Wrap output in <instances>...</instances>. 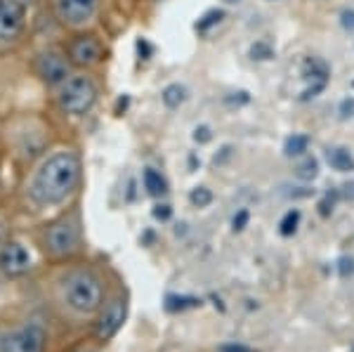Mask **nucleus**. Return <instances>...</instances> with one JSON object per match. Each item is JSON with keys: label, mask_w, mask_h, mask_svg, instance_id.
Segmentation results:
<instances>
[{"label": "nucleus", "mask_w": 354, "mask_h": 352, "mask_svg": "<svg viewBox=\"0 0 354 352\" xmlns=\"http://www.w3.org/2000/svg\"><path fill=\"white\" fill-rule=\"evenodd\" d=\"M68 55H71V59L81 66L95 64V62L100 59V43L90 36H83V38H78V41H73Z\"/></svg>", "instance_id": "obj_11"}, {"label": "nucleus", "mask_w": 354, "mask_h": 352, "mask_svg": "<svg viewBox=\"0 0 354 352\" xmlns=\"http://www.w3.org/2000/svg\"><path fill=\"white\" fill-rule=\"evenodd\" d=\"M170 213H173V211H170L168 203H163V206H156V208H153V218H158V220H168V218H170Z\"/></svg>", "instance_id": "obj_23"}, {"label": "nucleus", "mask_w": 354, "mask_h": 352, "mask_svg": "<svg viewBox=\"0 0 354 352\" xmlns=\"http://www.w3.org/2000/svg\"><path fill=\"white\" fill-rule=\"evenodd\" d=\"M310 147V138L307 135H290L283 145V154L286 156H302Z\"/></svg>", "instance_id": "obj_14"}, {"label": "nucleus", "mask_w": 354, "mask_h": 352, "mask_svg": "<svg viewBox=\"0 0 354 352\" xmlns=\"http://www.w3.org/2000/svg\"><path fill=\"white\" fill-rule=\"evenodd\" d=\"M225 352H248V350L241 348V345H232V348H227Z\"/></svg>", "instance_id": "obj_29"}, {"label": "nucleus", "mask_w": 354, "mask_h": 352, "mask_svg": "<svg viewBox=\"0 0 354 352\" xmlns=\"http://www.w3.org/2000/svg\"><path fill=\"white\" fill-rule=\"evenodd\" d=\"M38 73L48 85H57V83H64L68 76V64L64 59V55L57 53V50H48L38 57Z\"/></svg>", "instance_id": "obj_10"}, {"label": "nucleus", "mask_w": 354, "mask_h": 352, "mask_svg": "<svg viewBox=\"0 0 354 352\" xmlns=\"http://www.w3.org/2000/svg\"><path fill=\"white\" fill-rule=\"evenodd\" d=\"M185 100H187V90L182 88V85L175 83L163 90V102H165V106H170V109H177Z\"/></svg>", "instance_id": "obj_15"}, {"label": "nucleus", "mask_w": 354, "mask_h": 352, "mask_svg": "<svg viewBox=\"0 0 354 352\" xmlns=\"http://www.w3.org/2000/svg\"><path fill=\"white\" fill-rule=\"evenodd\" d=\"M62 303L76 315H93L102 305V281L93 272L76 270L62 279Z\"/></svg>", "instance_id": "obj_2"}, {"label": "nucleus", "mask_w": 354, "mask_h": 352, "mask_svg": "<svg viewBox=\"0 0 354 352\" xmlns=\"http://www.w3.org/2000/svg\"><path fill=\"white\" fill-rule=\"evenodd\" d=\"M213 135H210V128L208 126H201V128H196V133H194V140L196 142H208Z\"/></svg>", "instance_id": "obj_24"}, {"label": "nucleus", "mask_w": 354, "mask_h": 352, "mask_svg": "<svg viewBox=\"0 0 354 352\" xmlns=\"http://www.w3.org/2000/svg\"><path fill=\"white\" fill-rule=\"evenodd\" d=\"M342 194H345L347 201H354V183H347L342 187Z\"/></svg>", "instance_id": "obj_27"}, {"label": "nucleus", "mask_w": 354, "mask_h": 352, "mask_svg": "<svg viewBox=\"0 0 354 352\" xmlns=\"http://www.w3.org/2000/svg\"><path fill=\"white\" fill-rule=\"evenodd\" d=\"M295 175H298V180H305V183H312V180L319 175V163H317V158L307 156L305 161H302L300 166L295 168Z\"/></svg>", "instance_id": "obj_16"}, {"label": "nucleus", "mask_w": 354, "mask_h": 352, "mask_svg": "<svg viewBox=\"0 0 354 352\" xmlns=\"http://www.w3.org/2000/svg\"><path fill=\"white\" fill-rule=\"evenodd\" d=\"M225 3H239V0H225Z\"/></svg>", "instance_id": "obj_31"}, {"label": "nucleus", "mask_w": 354, "mask_h": 352, "mask_svg": "<svg viewBox=\"0 0 354 352\" xmlns=\"http://www.w3.org/2000/svg\"><path fill=\"white\" fill-rule=\"evenodd\" d=\"M97 100V88L88 76H73L62 85L59 106L71 116H83Z\"/></svg>", "instance_id": "obj_4"}, {"label": "nucleus", "mask_w": 354, "mask_h": 352, "mask_svg": "<svg viewBox=\"0 0 354 352\" xmlns=\"http://www.w3.org/2000/svg\"><path fill=\"white\" fill-rule=\"evenodd\" d=\"M189 198H192L194 206L203 208V206H208V203L213 201V194H210V189H205V187H196V189L192 192Z\"/></svg>", "instance_id": "obj_19"}, {"label": "nucleus", "mask_w": 354, "mask_h": 352, "mask_svg": "<svg viewBox=\"0 0 354 352\" xmlns=\"http://www.w3.org/2000/svg\"><path fill=\"white\" fill-rule=\"evenodd\" d=\"M57 17L68 26H83L93 19L97 0H55Z\"/></svg>", "instance_id": "obj_7"}, {"label": "nucleus", "mask_w": 354, "mask_h": 352, "mask_svg": "<svg viewBox=\"0 0 354 352\" xmlns=\"http://www.w3.org/2000/svg\"><path fill=\"white\" fill-rule=\"evenodd\" d=\"M333 203H335V194H328L326 198L322 201V215H328L333 211Z\"/></svg>", "instance_id": "obj_25"}, {"label": "nucleus", "mask_w": 354, "mask_h": 352, "mask_svg": "<svg viewBox=\"0 0 354 352\" xmlns=\"http://www.w3.org/2000/svg\"><path fill=\"white\" fill-rule=\"evenodd\" d=\"M145 189L149 192L151 196H163L168 192V183L158 170L153 168H147L145 170Z\"/></svg>", "instance_id": "obj_13"}, {"label": "nucleus", "mask_w": 354, "mask_h": 352, "mask_svg": "<svg viewBox=\"0 0 354 352\" xmlns=\"http://www.w3.org/2000/svg\"><path fill=\"white\" fill-rule=\"evenodd\" d=\"M245 223H248V211H239V215H234V230H243Z\"/></svg>", "instance_id": "obj_22"}, {"label": "nucleus", "mask_w": 354, "mask_h": 352, "mask_svg": "<svg viewBox=\"0 0 354 352\" xmlns=\"http://www.w3.org/2000/svg\"><path fill=\"white\" fill-rule=\"evenodd\" d=\"M78 352H95V350H78Z\"/></svg>", "instance_id": "obj_32"}, {"label": "nucleus", "mask_w": 354, "mask_h": 352, "mask_svg": "<svg viewBox=\"0 0 354 352\" xmlns=\"http://www.w3.org/2000/svg\"><path fill=\"white\" fill-rule=\"evenodd\" d=\"M78 239H81V234H78L76 223H73V220H59V223H55L48 230V234H45V246L55 255H66V253L76 251Z\"/></svg>", "instance_id": "obj_5"}, {"label": "nucleus", "mask_w": 354, "mask_h": 352, "mask_svg": "<svg viewBox=\"0 0 354 352\" xmlns=\"http://www.w3.org/2000/svg\"><path fill=\"white\" fill-rule=\"evenodd\" d=\"M78 175H81L78 158L68 154V151H59L36 170L31 187H28V194L41 206H55L76 189Z\"/></svg>", "instance_id": "obj_1"}, {"label": "nucleus", "mask_w": 354, "mask_h": 352, "mask_svg": "<svg viewBox=\"0 0 354 352\" xmlns=\"http://www.w3.org/2000/svg\"><path fill=\"white\" fill-rule=\"evenodd\" d=\"M298 223H300V213L298 211H288L286 215H283V220H281V234L283 237H290V234H295V230H298Z\"/></svg>", "instance_id": "obj_18"}, {"label": "nucleus", "mask_w": 354, "mask_h": 352, "mask_svg": "<svg viewBox=\"0 0 354 352\" xmlns=\"http://www.w3.org/2000/svg\"><path fill=\"white\" fill-rule=\"evenodd\" d=\"M342 26L354 28V12H350V10H345V12H342Z\"/></svg>", "instance_id": "obj_26"}, {"label": "nucleus", "mask_w": 354, "mask_h": 352, "mask_svg": "<svg viewBox=\"0 0 354 352\" xmlns=\"http://www.w3.org/2000/svg\"><path fill=\"white\" fill-rule=\"evenodd\" d=\"M222 17H225V12H222V10H210V12H205L201 19L196 21V28H198V31H208L210 26L220 24Z\"/></svg>", "instance_id": "obj_17"}, {"label": "nucleus", "mask_w": 354, "mask_h": 352, "mask_svg": "<svg viewBox=\"0 0 354 352\" xmlns=\"http://www.w3.org/2000/svg\"><path fill=\"white\" fill-rule=\"evenodd\" d=\"M5 246V227H3V223H0V248Z\"/></svg>", "instance_id": "obj_30"}, {"label": "nucleus", "mask_w": 354, "mask_h": 352, "mask_svg": "<svg viewBox=\"0 0 354 352\" xmlns=\"http://www.w3.org/2000/svg\"><path fill=\"white\" fill-rule=\"evenodd\" d=\"M326 161L330 163V168L340 170V173H350V170H354V156L350 154V149H345V147H333V149H328Z\"/></svg>", "instance_id": "obj_12"}, {"label": "nucleus", "mask_w": 354, "mask_h": 352, "mask_svg": "<svg viewBox=\"0 0 354 352\" xmlns=\"http://www.w3.org/2000/svg\"><path fill=\"white\" fill-rule=\"evenodd\" d=\"M125 312H128V305H125L123 298L109 300L104 305V310H102L100 322H97V336L102 340H109L111 336H116V331L125 322Z\"/></svg>", "instance_id": "obj_9"}, {"label": "nucleus", "mask_w": 354, "mask_h": 352, "mask_svg": "<svg viewBox=\"0 0 354 352\" xmlns=\"http://www.w3.org/2000/svg\"><path fill=\"white\" fill-rule=\"evenodd\" d=\"M24 3L19 0H0V41H12L24 28Z\"/></svg>", "instance_id": "obj_6"}, {"label": "nucleus", "mask_w": 354, "mask_h": 352, "mask_svg": "<svg viewBox=\"0 0 354 352\" xmlns=\"http://www.w3.org/2000/svg\"><path fill=\"white\" fill-rule=\"evenodd\" d=\"M31 268V255L21 243L10 241L0 248V272L5 277H19Z\"/></svg>", "instance_id": "obj_8"}, {"label": "nucleus", "mask_w": 354, "mask_h": 352, "mask_svg": "<svg viewBox=\"0 0 354 352\" xmlns=\"http://www.w3.org/2000/svg\"><path fill=\"white\" fill-rule=\"evenodd\" d=\"M340 265H342V268H340V272H342V275H347V272H350V275H352V272H354V263H352V260H340Z\"/></svg>", "instance_id": "obj_28"}, {"label": "nucleus", "mask_w": 354, "mask_h": 352, "mask_svg": "<svg viewBox=\"0 0 354 352\" xmlns=\"http://www.w3.org/2000/svg\"><path fill=\"white\" fill-rule=\"evenodd\" d=\"M250 55H253V59H270L272 48L267 43H255L253 48H250Z\"/></svg>", "instance_id": "obj_20"}, {"label": "nucleus", "mask_w": 354, "mask_h": 352, "mask_svg": "<svg viewBox=\"0 0 354 352\" xmlns=\"http://www.w3.org/2000/svg\"><path fill=\"white\" fill-rule=\"evenodd\" d=\"M45 343L48 333L38 322H26L0 333V352H45Z\"/></svg>", "instance_id": "obj_3"}, {"label": "nucleus", "mask_w": 354, "mask_h": 352, "mask_svg": "<svg viewBox=\"0 0 354 352\" xmlns=\"http://www.w3.org/2000/svg\"><path fill=\"white\" fill-rule=\"evenodd\" d=\"M340 116H342V118L354 116V98L342 100V104H340Z\"/></svg>", "instance_id": "obj_21"}, {"label": "nucleus", "mask_w": 354, "mask_h": 352, "mask_svg": "<svg viewBox=\"0 0 354 352\" xmlns=\"http://www.w3.org/2000/svg\"><path fill=\"white\" fill-rule=\"evenodd\" d=\"M19 3H24V0H19Z\"/></svg>", "instance_id": "obj_33"}]
</instances>
